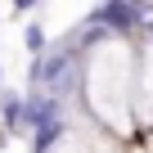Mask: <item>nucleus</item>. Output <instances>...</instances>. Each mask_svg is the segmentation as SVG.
Masks as SVG:
<instances>
[{
    "instance_id": "1",
    "label": "nucleus",
    "mask_w": 153,
    "mask_h": 153,
    "mask_svg": "<svg viewBox=\"0 0 153 153\" xmlns=\"http://www.w3.org/2000/svg\"><path fill=\"white\" fill-rule=\"evenodd\" d=\"M32 81H36V86H50V95L59 99V95L72 86V59H68V54L36 59V68H32Z\"/></svg>"
},
{
    "instance_id": "2",
    "label": "nucleus",
    "mask_w": 153,
    "mask_h": 153,
    "mask_svg": "<svg viewBox=\"0 0 153 153\" xmlns=\"http://www.w3.org/2000/svg\"><path fill=\"white\" fill-rule=\"evenodd\" d=\"M144 14L149 9H140V5H99L95 9V27H104V32H131Z\"/></svg>"
},
{
    "instance_id": "3",
    "label": "nucleus",
    "mask_w": 153,
    "mask_h": 153,
    "mask_svg": "<svg viewBox=\"0 0 153 153\" xmlns=\"http://www.w3.org/2000/svg\"><path fill=\"white\" fill-rule=\"evenodd\" d=\"M27 126H36V131L59 126V99H54V95H36V99H27Z\"/></svg>"
},
{
    "instance_id": "4",
    "label": "nucleus",
    "mask_w": 153,
    "mask_h": 153,
    "mask_svg": "<svg viewBox=\"0 0 153 153\" xmlns=\"http://www.w3.org/2000/svg\"><path fill=\"white\" fill-rule=\"evenodd\" d=\"M0 117H5L9 126L27 122V99H18V95H5V99H0Z\"/></svg>"
},
{
    "instance_id": "5",
    "label": "nucleus",
    "mask_w": 153,
    "mask_h": 153,
    "mask_svg": "<svg viewBox=\"0 0 153 153\" xmlns=\"http://www.w3.org/2000/svg\"><path fill=\"white\" fill-rule=\"evenodd\" d=\"M59 131H63V126H45V131H36V153H50V144L59 140Z\"/></svg>"
},
{
    "instance_id": "6",
    "label": "nucleus",
    "mask_w": 153,
    "mask_h": 153,
    "mask_svg": "<svg viewBox=\"0 0 153 153\" xmlns=\"http://www.w3.org/2000/svg\"><path fill=\"white\" fill-rule=\"evenodd\" d=\"M27 50H32V54H41V50H45V27H36V23L27 27Z\"/></svg>"
}]
</instances>
